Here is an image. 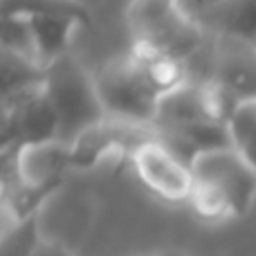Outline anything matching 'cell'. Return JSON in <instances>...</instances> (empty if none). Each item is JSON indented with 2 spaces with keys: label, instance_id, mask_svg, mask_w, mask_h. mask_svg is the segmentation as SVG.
<instances>
[{
  "label": "cell",
  "instance_id": "6da1fadb",
  "mask_svg": "<svg viewBox=\"0 0 256 256\" xmlns=\"http://www.w3.org/2000/svg\"><path fill=\"white\" fill-rule=\"evenodd\" d=\"M126 22L132 34V50L166 56L182 66L207 40V30L184 0H130Z\"/></svg>",
  "mask_w": 256,
  "mask_h": 256
},
{
  "label": "cell",
  "instance_id": "7a4b0ae2",
  "mask_svg": "<svg viewBox=\"0 0 256 256\" xmlns=\"http://www.w3.org/2000/svg\"><path fill=\"white\" fill-rule=\"evenodd\" d=\"M43 92L58 122V144L74 146L86 132L106 122L92 72H88L72 52H66L45 68Z\"/></svg>",
  "mask_w": 256,
  "mask_h": 256
},
{
  "label": "cell",
  "instance_id": "3957f363",
  "mask_svg": "<svg viewBox=\"0 0 256 256\" xmlns=\"http://www.w3.org/2000/svg\"><path fill=\"white\" fill-rule=\"evenodd\" d=\"M92 81L106 117L124 124H155L164 92L135 54L104 61L92 70Z\"/></svg>",
  "mask_w": 256,
  "mask_h": 256
},
{
  "label": "cell",
  "instance_id": "277c9868",
  "mask_svg": "<svg viewBox=\"0 0 256 256\" xmlns=\"http://www.w3.org/2000/svg\"><path fill=\"white\" fill-rule=\"evenodd\" d=\"M191 173L194 184L216 194L234 216L248 212L256 196V166L234 146L200 153L191 164Z\"/></svg>",
  "mask_w": 256,
  "mask_h": 256
},
{
  "label": "cell",
  "instance_id": "5b68a950",
  "mask_svg": "<svg viewBox=\"0 0 256 256\" xmlns=\"http://www.w3.org/2000/svg\"><path fill=\"white\" fill-rule=\"evenodd\" d=\"M58 122L43 92V86L2 97V148L14 153L32 146L54 144Z\"/></svg>",
  "mask_w": 256,
  "mask_h": 256
},
{
  "label": "cell",
  "instance_id": "8992f818",
  "mask_svg": "<svg viewBox=\"0 0 256 256\" xmlns=\"http://www.w3.org/2000/svg\"><path fill=\"white\" fill-rule=\"evenodd\" d=\"M209 81L220 86L236 102H256V40L214 34Z\"/></svg>",
  "mask_w": 256,
  "mask_h": 256
},
{
  "label": "cell",
  "instance_id": "52a82bcc",
  "mask_svg": "<svg viewBox=\"0 0 256 256\" xmlns=\"http://www.w3.org/2000/svg\"><path fill=\"white\" fill-rule=\"evenodd\" d=\"M135 168L142 182L155 194L168 200L191 198L194 191V173L191 166L171 153L158 137L142 142L135 148Z\"/></svg>",
  "mask_w": 256,
  "mask_h": 256
},
{
  "label": "cell",
  "instance_id": "ba28073f",
  "mask_svg": "<svg viewBox=\"0 0 256 256\" xmlns=\"http://www.w3.org/2000/svg\"><path fill=\"white\" fill-rule=\"evenodd\" d=\"M212 34H230L256 40V0H225L216 7L196 12Z\"/></svg>",
  "mask_w": 256,
  "mask_h": 256
},
{
  "label": "cell",
  "instance_id": "9c48e42d",
  "mask_svg": "<svg viewBox=\"0 0 256 256\" xmlns=\"http://www.w3.org/2000/svg\"><path fill=\"white\" fill-rule=\"evenodd\" d=\"M30 27L34 34L36 61L43 68H48L52 61L70 52V40L79 27H84L79 20L68 16H32Z\"/></svg>",
  "mask_w": 256,
  "mask_h": 256
},
{
  "label": "cell",
  "instance_id": "30bf717a",
  "mask_svg": "<svg viewBox=\"0 0 256 256\" xmlns=\"http://www.w3.org/2000/svg\"><path fill=\"white\" fill-rule=\"evenodd\" d=\"M2 16H68L84 27L92 25L90 9L81 0H0Z\"/></svg>",
  "mask_w": 256,
  "mask_h": 256
},
{
  "label": "cell",
  "instance_id": "8fae6325",
  "mask_svg": "<svg viewBox=\"0 0 256 256\" xmlns=\"http://www.w3.org/2000/svg\"><path fill=\"white\" fill-rule=\"evenodd\" d=\"M232 146L256 166V102H243L234 110L230 124Z\"/></svg>",
  "mask_w": 256,
  "mask_h": 256
},
{
  "label": "cell",
  "instance_id": "7c38bea8",
  "mask_svg": "<svg viewBox=\"0 0 256 256\" xmlns=\"http://www.w3.org/2000/svg\"><path fill=\"white\" fill-rule=\"evenodd\" d=\"M2 50L38 63L36 61L34 34H32V27H30V18H25V16H2Z\"/></svg>",
  "mask_w": 256,
  "mask_h": 256
},
{
  "label": "cell",
  "instance_id": "4fadbf2b",
  "mask_svg": "<svg viewBox=\"0 0 256 256\" xmlns=\"http://www.w3.org/2000/svg\"><path fill=\"white\" fill-rule=\"evenodd\" d=\"M30 256H70V254L54 243H36V248L32 250Z\"/></svg>",
  "mask_w": 256,
  "mask_h": 256
},
{
  "label": "cell",
  "instance_id": "5bb4252c",
  "mask_svg": "<svg viewBox=\"0 0 256 256\" xmlns=\"http://www.w3.org/2000/svg\"><path fill=\"white\" fill-rule=\"evenodd\" d=\"M225 2V0H191V2H186V7H194V14L196 12H202V9H209V7H216V4Z\"/></svg>",
  "mask_w": 256,
  "mask_h": 256
},
{
  "label": "cell",
  "instance_id": "9a60e30c",
  "mask_svg": "<svg viewBox=\"0 0 256 256\" xmlns=\"http://www.w3.org/2000/svg\"><path fill=\"white\" fill-rule=\"evenodd\" d=\"M160 256H184V254H180V252H164V254H160Z\"/></svg>",
  "mask_w": 256,
  "mask_h": 256
},
{
  "label": "cell",
  "instance_id": "2e32d148",
  "mask_svg": "<svg viewBox=\"0 0 256 256\" xmlns=\"http://www.w3.org/2000/svg\"><path fill=\"white\" fill-rule=\"evenodd\" d=\"M186 2H191V0H184V4H186Z\"/></svg>",
  "mask_w": 256,
  "mask_h": 256
}]
</instances>
